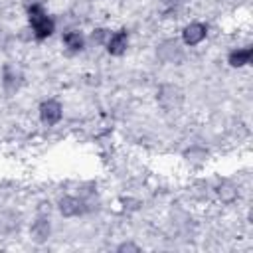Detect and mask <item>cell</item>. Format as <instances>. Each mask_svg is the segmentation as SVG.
I'll return each instance as SVG.
<instances>
[{"label":"cell","mask_w":253,"mask_h":253,"mask_svg":"<svg viewBox=\"0 0 253 253\" xmlns=\"http://www.w3.org/2000/svg\"><path fill=\"white\" fill-rule=\"evenodd\" d=\"M28 16L38 40H45L47 36L53 34V20L45 16L43 6H28Z\"/></svg>","instance_id":"6da1fadb"},{"label":"cell","mask_w":253,"mask_h":253,"mask_svg":"<svg viewBox=\"0 0 253 253\" xmlns=\"http://www.w3.org/2000/svg\"><path fill=\"white\" fill-rule=\"evenodd\" d=\"M40 117L45 125H55L61 119V105L57 101H43L40 105Z\"/></svg>","instance_id":"7a4b0ae2"},{"label":"cell","mask_w":253,"mask_h":253,"mask_svg":"<svg viewBox=\"0 0 253 253\" xmlns=\"http://www.w3.org/2000/svg\"><path fill=\"white\" fill-rule=\"evenodd\" d=\"M182 38H184V43L196 45V43H200V42L206 38V26H204V24H198V22H196V24H190V26L184 28Z\"/></svg>","instance_id":"3957f363"},{"label":"cell","mask_w":253,"mask_h":253,"mask_svg":"<svg viewBox=\"0 0 253 253\" xmlns=\"http://www.w3.org/2000/svg\"><path fill=\"white\" fill-rule=\"evenodd\" d=\"M126 45H128V36H126V32L125 30H121V32H117L111 40H109V53H113V55H121V53H125V49H126Z\"/></svg>","instance_id":"277c9868"},{"label":"cell","mask_w":253,"mask_h":253,"mask_svg":"<svg viewBox=\"0 0 253 253\" xmlns=\"http://www.w3.org/2000/svg\"><path fill=\"white\" fill-rule=\"evenodd\" d=\"M59 208H61V213L63 215H79L85 210L83 204L79 200H75V198H63L61 204H59Z\"/></svg>","instance_id":"5b68a950"},{"label":"cell","mask_w":253,"mask_h":253,"mask_svg":"<svg viewBox=\"0 0 253 253\" xmlns=\"http://www.w3.org/2000/svg\"><path fill=\"white\" fill-rule=\"evenodd\" d=\"M251 55H253V49L251 47H243V49H235L229 53V63L233 67H241L245 63L251 61Z\"/></svg>","instance_id":"8992f818"},{"label":"cell","mask_w":253,"mask_h":253,"mask_svg":"<svg viewBox=\"0 0 253 253\" xmlns=\"http://www.w3.org/2000/svg\"><path fill=\"white\" fill-rule=\"evenodd\" d=\"M63 43H65L69 49L79 51V49H83L85 40H83V36H81L79 32H67V34L63 36Z\"/></svg>","instance_id":"52a82bcc"},{"label":"cell","mask_w":253,"mask_h":253,"mask_svg":"<svg viewBox=\"0 0 253 253\" xmlns=\"http://www.w3.org/2000/svg\"><path fill=\"white\" fill-rule=\"evenodd\" d=\"M47 233H49V223H47L45 219H38V221L34 223V227H32L34 239H36V241H43V239L47 237Z\"/></svg>","instance_id":"ba28073f"},{"label":"cell","mask_w":253,"mask_h":253,"mask_svg":"<svg viewBox=\"0 0 253 253\" xmlns=\"http://www.w3.org/2000/svg\"><path fill=\"white\" fill-rule=\"evenodd\" d=\"M119 251H138V247L136 245H130V243H125V245L119 247Z\"/></svg>","instance_id":"9c48e42d"},{"label":"cell","mask_w":253,"mask_h":253,"mask_svg":"<svg viewBox=\"0 0 253 253\" xmlns=\"http://www.w3.org/2000/svg\"><path fill=\"white\" fill-rule=\"evenodd\" d=\"M103 38H105V30H97V34H93V40L97 42H103Z\"/></svg>","instance_id":"30bf717a"}]
</instances>
